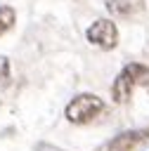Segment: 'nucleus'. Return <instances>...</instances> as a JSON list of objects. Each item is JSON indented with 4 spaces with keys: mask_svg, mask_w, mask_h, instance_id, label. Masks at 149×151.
<instances>
[{
    "mask_svg": "<svg viewBox=\"0 0 149 151\" xmlns=\"http://www.w3.org/2000/svg\"><path fill=\"white\" fill-rule=\"evenodd\" d=\"M140 80H149V68L147 66H142V64H128V66H123V71L116 76V80L111 85L114 101L116 104H125Z\"/></svg>",
    "mask_w": 149,
    "mask_h": 151,
    "instance_id": "nucleus-1",
    "label": "nucleus"
},
{
    "mask_svg": "<svg viewBox=\"0 0 149 151\" xmlns=\"http://www.w3.org/2000/svg\"><path fill=\"white\" fill-rule=\"evenodd\" d=\"M104 111V101L102 97L97 94H90V92H83L78 97H73L69 104H66V118L76 125H85L90 123L92 118H97L99 113Z\"/></svg>",
    "mask_w": 149,
    "mask_h": 151,
    "instance_id": "nucleus-2",
    "label": "nucleus"
},
{
    "mask_svg": "<svg viewBox=\"0 0 149 151\" xmlns=\"http://www.w3.org/2000/svg\"><path fill=\"white\" fill-rule=\"evenodd\" d=\"M85 38H88L90 45H95V47H99V50H114V47L118 45V28H116V24L109 21V19H97V21L88 28Z\"/></svg>",
    "mask_w": 149,
    "mask_h": 151,
    "instance_id": "nucleus-3",
    "label": "nucleus"
},
{
    "mask_svg": "<svg viewBox=\"0 0 149 151\" xmlns=\"http://www.w3.org/2000/svg\"><path fill=\"white\" fill-rule=\"evenodd\" d=\"M144 139H149V130H128V132H121L111 139L109 151H132Z\"/></svg>",
    "mask_w": 149,
    "mask_h": 151,
    "instance_id": "nucleus-4",
    "label": "nucleus"
},
{
    "mask_svg": "<svg viewBox=\"0 0 149 151\" xmlns=\"http://www.w3.org/2000/svg\"><path fill=\"white\" fill-rule=\"evenodd\" d=\"M104 7H106L114 17H128V14L135 9L132 0H106V2H104Z\"/></svg>",
    "mask_w": 149,
    "mask_h": 151,
    "instance_id": "nucleus-5",
    "label": "nucleus"
},
{
    "mask_svg": "<svg viewBox=\"0 0 149 151\" xmlns=\"http://www.w3.org/2000/svg\"><path fill=\"white\" fill-rule=\"evenodd\" d=\"M14 19H17L14 9H12L9 5H0V35L7 33V31L14 26Z\"/></svg>",
    "mask_w": 149,
    "mask_h": 151,
    "instance_id": "nucleus-6",
    "label": "nucleus"
},
{
    "mask_svg": "<svg viewBox=\"0 0 149 151\" xmlns=\"http://www.w3.org/2000/svg\"><path fill=\"white\" fill-rule=\"evenodd\" d=\"M9 83V59L0 57V87Z\"/></svg>",
    "mask_w": 149,
    "mask_h": 151,
    "instance_id": "nucleus-7",
    "label": "nucleus"
},
{
    "mask_svg": "<svg viewBox=\"0 0 149 151\" xmlns=\"http://www.w3.org/2000/svg\"><path fill=\"white\" fill-rule=\"evenodd\" d=\"M147 90H149V83H147Z\"/></svg>",
    "mask_w": 149,
    "mask_h": 151,
    "instance_id": "nucleus-8",
    "label": "nucleus"
}]
</instances>
